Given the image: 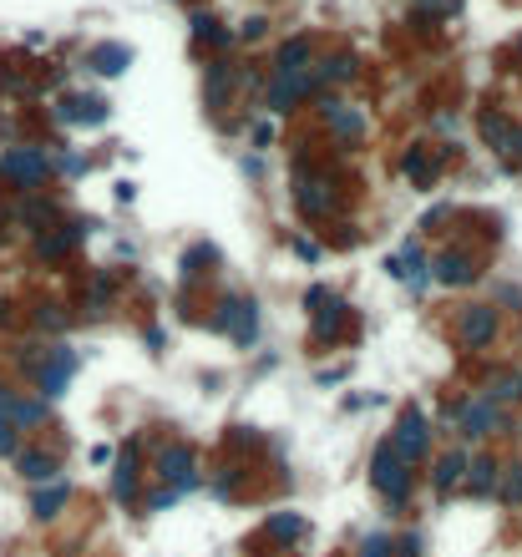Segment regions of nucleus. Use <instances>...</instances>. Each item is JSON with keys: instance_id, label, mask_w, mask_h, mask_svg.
Here are the masks:
<instances>
[{"instance_id": "obj_1", "label": "nucleus", "mask_w": 522, "mask_h": 557, "mask_svg": "<svg viewBox=\"0 0 522 557\" xmlns=\"http://www.w3.org/2000/svg\"><path fill=\"white\" fill-rule=\"evenodd\" d=\"M370 481H376V492L385 496V502H406L411 496V461H401L396 446L391 441H380L376 456H370Z\"/></svg>"}, {"instance_id": "obj_2", "label": "nucleus", "mask_w": 522, "mask_h": 557, "mask_svg": "<svg viewBox=\"0 0 522 557\" xmlns=\"http://www.w3.org/2000/svg\"><path fill=\"white\" fill-rule=\"evenodd\" d=\"M457 426L467 441H487V436L507 431V411L497 401H487V395H467L457 405Z\"/></svg>"}, {"instance_id": "obj_3", "label": "nucleus", "mask_w": 522, "mask_h": 557, "mask_svg": "<svg viewBox=\"0 0 522 557\" xmlns=\"http://www.w3.org/2000/svg\"><path fill=\"white\" fill-rule=\"evenodd\" d=\"M46 172H51L46 147H11V153L0 157V178H11V183H21V187H36Z\"/></svg>"}, {"instance_id": "obj_4", "label": "nucleus", "mask_w": 522, "mask_h": 557, "mask_svg": "<svg viewBox=\"0 0 522 557\" xmlns=\"http://www.w3.org/2000/svg\"><path fill=\"white\" fill-rule=\"evenodd\" d=\"M158 471H162V481H173V492H193L198 486V451L188 441H173L158 456Z\"/></svg>"}, {"instance_id": "obj_5", "label": "nucleus", "mask_w": 522, "mask_h": 557, "mask_svg": "<svg viewBox=\"0 0 522 557\" xmlns=\"http://www.w3.org/2000/svg\"><path fill=\"white\" fill-rule=\"evenodd\" d=\"M391 446H396V456L401 461H421L427 456V446H431V431H427V416L421 411H406L401 416V426H396V436H391Z\"/></svg>"}, {"instance_id": "obj_6", "label": "nucleus", "mask_w": 522, "mask_h": 557, "mask_svg": "<svg viewBox=\"0 0 522 557\" xmlns=\"http://www.w3.org/2000/svg\"><path fill=\"white\" fill-rule=\"evenodd\" d=\"M315 66L310 71H279L274 77V87H269V112H289L294 102H304V96L315 92Z\"/></svg>"}, {"instance_id": "obj_7", "label": "nucleus", "mask_w": 522, "mask_h": 557, "mask_svg": "<svg viewBox=\"0 0 522 557\" xmlns=\"http://www.w3.org/2000/svg\"><path fill=\"white\" fill-rule=\"evenodd\" d=\"M457 335H461V345H467V350L492 345V335H497V310H492V304H472V310H461Z\"/></svg>"}, {"instance_id": "obj_8", "label": "nucleus", "mask_w": 522, "mask_h": 557, "mask_svg": "<svg viewBox=\"0 0 522 557\" xmlns=\"http://www.w3.org/2000/svg\"><path fill=\"white\" fill-rule=\"evenodd\" d=\"M77 375V355L66 350V345H56V350H46V365H41V401H56L66 390V380Z\"/></svg>"}, {"instance_id": "obj_9", "label": "nucleus", "mask_w": 522, "mask_h": 557, "mask_svg": "<svg viewBox=\"0 0 522 557\" xmlns=\"http://www.w3.org/2000/svg\"><path fill=\"white\" fill-rule=\"evenodd\" d=\"M476 274H482V269H476L472 254H452V248H446L442 259H436V269H431V278L446 284V289H461V284H472Z\"/></svg>"}, {"instance_id": "obj_10", "label": "nucleus", "mask_w": 522, "mask_h": 557, "mask_svg": "<svg viewBox=\"0 0 522 557\" xmlns=\"http://www.w3.org/2000/svg\"><path fill=\"white\" fill-rule=\"evenodd\" d=\"M87 66L102 71V77H122L127 66H132V46H122V41H102V46L87 51Z\"/></svg>"}, {"instance_id": "obj_11", "label": "nucleus", "mask_w": 522, "mask_h": 557, "mask_svg": "<svg viewBox=\"0 0 522 557\" xmlns=\"http://www.w3.org/2000/svg\"><path fill=\"white\" fill-rule=\"evenodd\" d=\"M56 117H62V122L102 127V122H107V102H102V96H71V102H62V107H56Z\"/></svg>"}, {"instance_id": "obj_12", "label": "nucleus", "mask_w": 522, "mask_h": 557, "mask_svg": "<svg viewBox=\"0 0 522 557\" xmlns=\"http://www.w3.org/2000/svg\"><path fill=\"white\" fill-rule=\"evenodd\" d=\"M497 486H502V466L492 461V456H472V466H467V492L492 496Z\"/></svg>"}, {"instance_id": "obj_13", "label": "nucleus", "mask_w": 522, "mask_h": 557, "mask_svg": "<svg viewBox=\"0 0 522 557\" xmlns=\"http://www.w3.org/2000/svg\"><path fill=\"white\" fill-rule=\"evenodd\" d=\"M391 269H396V274L406 278L411 289H427V278H431V274H427V259H421V248H416V244H406V248H401Z\"/></svg>"}, {"instance_id": "obj_14", "label": "nucleus", "mask_w": 522, "mask_h": 557, "mask_svg": "<svg viewBox=\"0 0 522 557\" xmlns=\"http://www.w3.org/2000/svg\"><path fill=\"white\" fill-rule=\"evenodd\" d=\"M467 466H472V456H467V451H446L442 461H436V492H452V486H457V481H467Z\"/></svg>"}, {"instance_id": "obj_15", "label": "nucleus", "mask_w": 522, "mask_h": 557, "mask_svg": "<svg viewBox=\"0 0 522 557\" xmlns=\"http://www.w3.org/2000/svg\"><path fill=\"white\" fill-rule=\"evenodd\" d=\"M87 233H92V223H71V229H62V233H51V238H41V244H36V254H41V259H62L66 248L77 244V238H87Z\"/></svg>"}, {"instance_id": "obj_16", "label": "nucleus", "mask_w": 522, "mask_h": 557, "mask_svg": "<svg viewBox=\"0 0 522 557\" xmlns=\"http://www.w3.org/2000/svg\"><path fill=\"white\" fill-rule=\"evenodd\" d=\"M228 87H234V66L213 62V66H208V87H203L208 107H223V102H228Z\"/></svg>"}, {"instance_id": "obj_17", "label": "nucleus", "mask_w": 522, "mask_h": 557, "mask_svg": "<svg viewBox=\"0 0 522 557\" xmlns=\"http://www.w3.org/2000/svg\"><path fill=\"white\" fill-rule=\"evenodd\" d=\"M487 401H497V405H518V401H522V370H502V375H492Z\"/></svg>"}, {"instance_id": "obj_18", "label": "nucleus", "mask_w": 522, "mask_h": 557, "mask_svg": "<svg viewBox=\"0 0 522 557\" xmlns=\"http://www.w3.org/2000/svg\"><path fill=\"white\" fill-rule=\"evenodd\" d=\"M325 122H330L335 132H345V137H360L365 132V117L360 112H350L345 102H325Z\"/></svg>"}, {"instance_id": "obj_19", "label": "nucleus", "mask_w": 522, "mask_h": 557, "mask_svg": "<svg viewBox=\"0 0 522 557\" xmlns=\"http://www.w3.org/2000/svg\"><path fill=\"white\" fill-rule=\"evenodd\" d=\"M310 51H315V41H310V36L285 41V46H279V71H310Z\"/></svg>"}, {"instance_id": "obj_20", "label": "nucleus", "mask_w": 522, "mask_h": 557, "mask_svg": "<svg viewBox=\"0 0 522 557\" xmlns=\"http://www.w3.org/2000/svg\"><path fill=\"white\" fill-rule=\"evenodd\" d=\"M406 178L421 183V187H431L436 183V157H431L427 147H411V153H406Z\"/></svg>"}, {"instance_id": "obj_21", "label": "nucleus", "mask_w": 522, "mask_h": 557, "mask_svg": "<svg viewBox=\"0 0 522 557\" xmlns=\"http://www.w3.org/2000/svg\"><path fill=\"white\" fill-rule=\"evenodd\" d=\"M132 492H137V456L127 451L122 461H117V477H112V496L117 502H132Z\"/></svg>"}, {"instance_id": "obj_22", "label": "nucleus", "mask_w": 522, "mask_h": 557, "mask_svg": "<svg viewBox=\"0 0 522 557\" xmlns=\"http://www.w3.org/2000/svg\"><path fill=\"white\" fill-rule=\"evenodd\" d=\"M21 477H26V481H62V466L51 461V456L26 451V456H21Z\"/></svg>"}, {"instance_id": "obj_23", "label": "nucleus", "mask_w": 522, "mask_h": 557, "mask_svg": "<svg viewBox=\"0 0 522 557\" xmlns=\"http://www.w3.org/2000/svg\"><path fill=\"white\" fill-rule=\"evenodd\" d=\"M512 132H518V127L507 122L502 112H487V117H482V137H487L492 147H497V153L507 147V137H512Z\"/></svg>"}, {"instance_id": "obj_24", "label": "nucleus", "mask_w": 522, "mask_h": 557, "mask_svg": "<svg viewBox=\"0 0 522 557\" xmlns=\"http://www.w3.org/2000/svg\"><path fill=\"white\" fill-rule=\"evenodd\" d=\"M66 496H71V486L66 481H51V492H36V517H56L66 507Z\"/></svg>"}, {"instance_id": "obj_25", "label": "nucleus", "mask_w": 522, "mask_h": 557, "mask_svg": "<svg viewBox=\"0 0 522 557\" xmlns=\"http://www.w3.org/2000/svg\"><path fill=\"white\" fill-rule=\"evenodd\" d=\"M502 502L507 507H522V461H512V466H502Z\"/></svg>"}, {"instance_id": "obj_26", "label": "nucleus", "mask_w": 522, "mask_h": 557, "mask_svg": "<svg viewBox=\"0 0 522 557\" xmlns=\"http://www.w3.org/2000/svg\"><path fill=\"white\" fill-rule=\"evenodd\" d=\"M340 325H345V304H330V310H319L315 340H335V335H340Z\"/></svg>"}, {"instance_id": "obj_27", "label": "nucleus", "mask_w": 522, "mask_h": 557, "mask_svg": "<svg viewBox=\"0 0 522 557\" xmlns=\"http://www.w3.org/2000/svg\"><path fill=\"white\" fill-rule=\"evenodd\" d=\"M315 77L325 81H355V56H335V62H319Z\"/></svg>"}, {"instance_id": "obj_28", "label": "nucleus", "mask_w": 522, "mask_h": 557, "mask_svg": "<svg viewBox=\"0 0 522 557\" xmlns=\"http://www.w3.org/2000/svg\"><path fill=\"white\" fill-rule=\"evenodd\" d=\"M294 198H300L304 213H330V193H319V183H304Z\"/></svg>"}, {"instance_id": "obj_29", "label": "nucleus", "mask_w": 522, "mask_h": 557, "mask_svg": "<svg viewBox=\"0 0 522 557\" xmlns=\"http://www.w3.org/2000/svg\"><path fill=\"white\" fill-rule=\"evenodd\" d=\"M41 416H46V401H16L11 405V420H16V426H36Z\"/></svg>"}, {"instance_id": "obj_30", "label": "nucleus", "mask_w": 522, "mask_h": 557, "mask_svg": "<svg viewBox=\"0 0 522 557\" xmlns=\"http://www.w3.org/2000/svg\"><path fill=\"white\" fill-rule=\"evenodd\" d=\"M269 532H274L279 542H294V537L304 532V522L294 517V511H289V517H274V522H269Z\"/></svg>"}, {"instance_id": "obj_31", "label": "nucleus", "mask_w": 522, "mask_h": 557, "mask_svg": "<svg viewBox=\"0 0 522 557\" xmlns=\"http://www.w3.org/2000/svg\"><path fill=\"white\" fill-rule=\"evenodd\" d=\"M16 446H21V441H16V420L0 416V456H16Z\"/></svg>"}, {"instance_id": "obj_32", "label": "nucleus", "mask_w": 522, "mask_h": 557, "mask_svg": "<svg viewBox=\"0 0 522 557\" xmlns=\"http://www.w3.org/2000/svg\"><path fill=\"white\" fill-rule=\"evenodd\" d=\"M360 557H391V537H380V532H370V537L360 542Z\"/></svg>"}, {"instance_id": "obj_33", "label": "nucleus", "mask_w": 522, "mask_h": 557, "mask_svg": "<svg viewBox=\"0 0 522 557\" xmlns=\"http://www.w3.org/2000/svg\"><path fill=\"white\" fill-rule=\"evenodd\" d=\"M198 263H213V248H208V244H198L188 259H183V274H198Z\"/></svg>"}, {"instance_id": "obj_34", "label": "nucleus", "mask_w": 522, "mask_h": 557, "mask_svg": "<svg viewBox=\"0 0 522 557\" xmlns=\"http://www.w3.org/2000/svg\"><path fill=\"white\" fill-rule=\"evenodd\" d=\"M238 41H259V36H264V16H253V21H244V26H238Z\"/></svg>"}, {"instance_id": "obj_35", "label": "nucleus", "mask_w": 522, "mask_h": 557, "mask_svg": "<svg viewBox=\"0 0 522 557\" xmlns=\"http://www.w3.org/2000/svg\"><path fill=\"white\" fill-rule=\"evenodd\" d=\"M173 502H178L173 486H168V492H153V496H147V511H162V507H173Z\"/></svg>"}, {"instance_id": "obj_36", "label": "nucleus", "mask_w": 522, "mask_h": 557, "mask_svg": "<svg viewBox=\"0 0 522 557\" xmlns=\"http://www.w3.org/2000/svg\"><path fill=\"white\" fill-rule=\"evenodd\" d=\"M36 325H41V329H66V314H56V310H41V314H36Z\"/></svg>"}, {"instance_id": "obj_37", "label": "nucleus", "mask_w": 522, "mask_h": 557, "mask_svg": "<svg viewBox=\"0 0 522 557\" xmlns=\"http://www.w3.org/2000/svg\"><path fill=\"white\" fill-rule=\"evenodd\" d=\"M62 172H81V157L77 153H62Z\"/></svg>"}, {"instance_id": "obj_38", "label": "nucleus", "mask_w": 522, "mask_h": 557, "mask_svg": "<svg viewBox=\"0 0 522 557\" xmlns=\"http://www.w3.org/2000/svg\"><path fill=\"white\" fill-rule=\"evenodd\" d=\"M416 5H442V11H446V5H452V0H416Z\"/></svg>"}, {"instance_id": "obj_39", "label": "nucleus", "mask_w": 522, "mask_h": 557, "mask_svg": "<svg viewBox=\"0 0 522 557\" xmlns=\"http://www.w3.org/2000/svg\"><path fill=\"white\" fill-rule=\"evenodd\" d=\"M518 436H522V420H518Z\"/></svg>"}, {"instance_id": "obj_40", "label": "nucleus", "mask_w": 522, "mask_h": 557, "mask_svg": "<svg viewBox=\"0 0 522 557\" xmlns=\"http://www.w3.org/2000/svg\"><path fill=\"white\" fill-rule=\"evenodd\" d=\"M518 51H522V41H518Z\"/></svg>"}]
</instances>
